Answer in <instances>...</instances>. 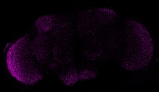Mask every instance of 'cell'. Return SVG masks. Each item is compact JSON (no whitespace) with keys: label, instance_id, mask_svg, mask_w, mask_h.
<instances>
[{"label":"cell","instance_id":"277c9868","mask_svg":"<svg viewBox=\"0 0 159 92\" xmlns=\"http://www.w3.org/2000/svg\"><path fill=\"white\" fill-rule=\"evenodd\" d=\"M96 16L99 22L105 24L113 20L116 16V13L112 9L100 8L96 9Z\"/></svg>","mask_w":159,"mask_h":92},{"label":"cell","instance_id":"6da1fadb","mask_svg":"<svg viewBox=\"0 0 159 92\" xmlns=\"http://www.w3.org/2000/svg\"><path fill=\"white\" fill-rule=\"evenodd\" d=\"M125 27L126 43L122 66L129 71L143 68L150 63L153 55L152 37L144 25L135 20H127Z\"/></svg>","mask_w":159,"mask_h":92},{"label":"cell","instance_id":"7a4b0ae2","mask_svg":"<svg viewBox=\"0 0 159 92\" xmlns=\"http://www.w3.org/2000/svg\"><path fill=\"white\" fill-rule=\"evenodd\" d=\"M29 38L25 35L14 42L6 55L8 70L14 78L26 85L34 84L43 78L31 54Z\"/></svg>","mask_w":159,"mask_h":92},{"label":"cell","instance_id":"3957f363","mask_svg":"<svg viewBox=\"0 0 159 92\" xmlns=\"http://www.w3.org/2000/svg\"><path fill=\"white\" fill-rule=\"evenodd\" d=\"M54 17L51 15H46L37 19L35 25L39 34L50 31L53 28Z\"/></svg>","mask_w":159,"mask_h":92},{"label":"cell","instance_id":"5b68a950","mask_svg":"<svg viewBox=\"0 0 159 92\" xmlns=\"http://www.w3.org/2000/svg\"><path fill=\"white\" fill-rule=\"evenodd\" d=\"M60 78L63 83L68 86H70L75 84L80 79L79 74L73 70L61 75Z\"/></svg>","mask_w":159,"mask_h":92},{"label":"cell","instance_id":"8992f818","mask_svg":"<svg viewBox=\"0 0 159 92\" xmlns=\"http://www.w3.org/2000/svg\"><path fill=\"white\" fill-rule=\"evenodd\" d=\"M80 79L87 80L95 78L96 74L93 71L89 69H84L82 70L79 74Z\"/></svg>","mask_w":159,"mask_h":92}]
</instances>
